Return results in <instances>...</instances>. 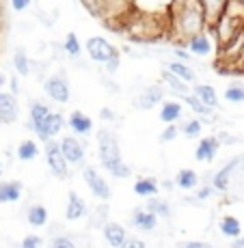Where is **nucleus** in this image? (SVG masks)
<instances>
[{
    "instance_id": "f257e3e1",
    "label": "nucleus",
    "mask_w": 244,
    "mask_h": 248,
    "mask_svg": "<svg viewBox=\"0 0 244 248\" xmlns=\"http://www.w3.org/2000/svg\"><path fill=\"white\" fill-rule=\"evenodd\" d=\"M169 13V41L171 44H181L190 39L193 35L205 31L208 22H205L203 9H201L199 0H173L166 9Z\"/></svg>"
},
{
    "instance_id": "f03ea898",
    "label": "nucleus",
    "mask_w": 244,
    "mask_h": 248,
    "mask_svg": "<svg viewBox=\"0 0 244 248\" xmlns=\"http://www.w3.org/2000/svg\"><path fill=\"white\" fill-rule=\"evenodd\" d=\"M121 35L132 39L134 44L145 46V44H158V41L166 39L169 41V13H149V11H134L123 22Z\"/></svg>"
},
{
    "instance_id": "7ed1b4c3",
    "label": "nucleus",
    "mask_w": 244,
    "mask_h": 248,
    "mask_svg": "<svg viewBox=\"0 0 244 248\" xmlns=\"http://www.w3.org/2000/svg\"><path fill=\"white\" fill-rule=\"evenodd\" d=\"M98 155L102 166L113 175L114 179H128L132 175V169L123 162L121 158V149H119V140L114 136L113 130H98Z\"/></svg>"
},
{
    "instance_id": "20e7f679",
    "label": "nucleus",
    "mask_w": 244,
    "mask_h": 248,
    "mask_svg": "<svg viewBox=\"0 0 244 248\" xmlns=\"http://www.w3.org/2000/svg\"><path fill=\"white\" fill-rule=\"evenodd\" d=\"M84 50H87L91 61L104 65L106 71H111V74L113 71H117L119 65H121V52H119L111 41H106L104 37H99V35L89 37L87 44H84Z\"/></svg>"
},
{
    "instance_id": "39448f33",
    "label": "nucleus",
    "mask_w": 244,
    "mask_h": 248,
    "mask_svg": "<svg viewBox=\"0 0 244 248\" xmlns=\"http://www.w3.org/2000/svg\"><path fill=\"white\" fill-rule=\"evenodd\" d=\"M242 24H244L242 20L227 16V13H223V16L218 17L216 22L210 24L208 31H210V35L214 37L216 50H223V47H227L229 44H233V41H236L238 37L242 35Z\"/></svg>"
},
{
    "instance_id": "423d86ee",
    "label": "nucleus",
    "mask_w": 244,
    "mask_h": 248,
    "mask_svg": "<svg viewBox=\"0 0 244 248\" xmlns=\"http://www.w3.org/2000/svg\"><path fill=\"white\" fill-rule=\"evenodd\" d=\"M46 162H48V169H50V173L54 175V177L65 179L67 175H69V164H67L65 155L61 154V147L54 138L46 140Z\"/></svg>"
},
{
    "instance_id": "0eeeda50",
    "label": "nucleus",
    "mask_w": 244,
    "mask_h": 248,
    "mask_svg": "<svg viewBox=\"0 0 244 248\" xmlns=\"http://www.w3.org/2000/svg\"><path fill=\"white\" fill-rule=\"evenodd\" d=\"M164 102V89L160 84H147L134 95L132 106L138 108V110H151L154 106Z\"/></svg>"
},
{
    "instance_id": "6e6552de",
    "label": "nucleus",
    "mask_w": 244,
    "mask_h": 248,
    "mask_svg": "<svg viewBox=\"0 0 244 248\" xmlns=\"http://www.w3.org/2000/svg\"><path fill=\"white\" fill-rule=\"evenodd\" d=\"M82 177H84V184H87V188L91 190V192H93L99 201L108 203V199L113 197V188H111V184H108V181L93 169V166H84Z\"/></svg>"
},
{
    "instance_id": "1a4fd4ad",
    "label": "nucleus",
    "mask_w": 244,
    "mask_h": 248,
    "mask_svg": "<svg viewBox=\"0 0 244 248\" xmlns=\"http://www.w3.org/2000/svg\"><path fill=\"white\" fill-rule=\"evenodd\" d=\"M59 147H61V154L65 155V160H67V164L69 166H76V164H82L84 162V145H82V140H78V136L76 134H69V136H63L61 138V142H59Z\"/></svg>"
},
{
    "instance_id": "9d476101",
    "label": "nucleus",
    "mask_w": 244,
    "mask_h": 248,
    "mask_svg": "<svg viewBox=\"0 0 244 248\" xmlns=\"http://www.w3.org/2000/svg\"><path fill=\"white\" fill-rule=\"evenodd\" d=\"M184 46L188 47L190 54L201 56V59H203V56H210V54H214V52H216V44H214V37L210 35L208 28H205V31H201V32H197V35H193Z\"/></svg>"
},
{
    "instance_id": "9b49d317",
    "label": "nucleus",
    "mask_w": 244,
    "mask_h": 248,
    "mask_svg": "<svg viewBox=\"0 0 244 248\" xmlns=\"http://www.w3.org/2000/svg\"><path fill=\"white\" fill-rule=\"evenodd\" d=\"M44 91L46 95L56 104H67L71 97V91H69V84L63 76H50V78L44 82Z\"/></svg>"
},
{
    "instance_id": "f8f14e48",
    "label": "nucleus",
    "mask_w": 244,
    "mask_h": 248,
    "mask_svg": "<svg viewBox=\"0 0 244 248\" xmlns=\"http://www.w3.org/2000/svg\"><path fill=\"white\" fill-rule=\"evenodd\" d=\"M63 127H65V117L61 112H52L46 117V121L41 123L39 127L35 130V134L39 140H50V138H54V136H59L61 132H63Z\"/></svg>"
},
{
    "instance_id": "ddd939ff",
    "label": "nucleus",
    "mask_w": 244,
    "mask_h": 248,
    "mask_svg": "<svg viewBox=\"0 0 244 248\" xmlns=\"http://www.w3.org/2000/svg\"><path fill=\"white\" fill-rule=\"evenodd\" d=\"M240 162H242V158L238 155V158L229 160L221 170H216V173L212 175V188L216 190V192H227L229 190V186H231V175H233V170L240 169Z\"/></svg>"
},
{
    "instance_id": "4468645a",
    "label": "nucleus",
    "mask_w": 244,
    "mask_h": 248,
    "mask_svg": "<svg viewBox=\"0 0 244 248\" xmlns=\"http://www.w3.org/2000/svg\"><path fill=\"white\" fill-rule=\"evenodd\" d=\"M218 149H221V142H218L216 136H205V138H201L199 145H197V149H195V160L210 164V162H214V158H216Z\"/></svg>"
},
{
    "instance_id": "2eb2a0df",
    "label": "nucleus",
    "mask_w": 244,
    "mask_h": 248,
    "mask_svg": "<svg viewBox=\"0 0 244 248\" xmlns=\"http://www.w3.org/2000/svg\"><path fill=\"white\" fill-rule=\"evenodd\" d=\"M20 114V106H17V99L13 93H4L0 89V123H13Z\"/></svg>"
},
{
    "instance_id": "dca6fc26",
    "label": "nucleus",
    "mask_w": 244,
    "mask_h": 248,
    "mask_svg": "<svg viewBox=\"0 0 244 248\" xmlns=\"http://www.w3.org/2000/svg\"><path fill=\"white\" fill-rule=\"evenodd\" d=\"M130 222L138 229V231H145V233H151V231H156L158 229V216L156 214H151L149 209H145V207L132 209Z\"/></svg>"
},
{
    "instance_id": "f3484780",
    "label": "nucleus",
    "mask_w": 244,
    "mask_h": 248,
    "mask_svg": "<svg viewBox=\"0 0 244 248\" xmlns=\"http://www.w3.org/2000/svg\"><path fill=\"white\" fill-rule=\"evenodd\" d=\"M179 97H181V102H184L186 106L193 108V112L199 114V119H201L203 123H214V121L218 119L216 108H210V106H205V104H201L193 93H184V95H179Z\"/></svg>"
},
{
    "instance_id": "a211bd4d",
    "label": "nucleus",
    "mask_w": 244,
    "mask_h": 248,
    "mask_svg": "<svg viewBox=\"0 0 244 248\" xmlns=\"http://www.w3.org/2000/svg\"><path fill=\"white\" fill-rule=\"evenodd\" d=\"M102 233H104L108 244L114 246V248H123L128 242V237H130V233L126 231V227H121L119 222H104Z\"/></svg>"
},
{
    "instance_id": "6ab92c4d",
    "label": "nucleus",
    "mask_w": 244,
    "mask_h": 248,
    "mask_svg": "<svg viewBox=\"0 0 244 248\" xmlns=\"http://www.w3.org/2000/svg\"><path fill=\"white\" fill-rule=\"evenodd\" d=\"M67 125H69V130L74 132L76 136H89L91 132H93V121H91V117H87V114L80 110H74L69 114Z\"/></svg>"
},
{
    "instance_id": "aec40b11",
    "label": "nucleus",
    "mask_w": 244,
    "mask_h": 248,
    "mask_svg": "<svg viewBox=\"0 0 244 248\" xmlns=\"http://www.w3.org/2000/svg\"><path fill=\"white\" fill-rule=\"evenodd\" d=\"M50 114V108L46 106L44 102H37V99H31V104H28V130L35 132L37 127L41 125V123L46 121V117Z\"/></svg>"
},
{
    "instance_id": "412c9836",
    "label": "nucleus",
    "mask_w": 244,
    "mask_h": 248,
    "mask_svg": "<svg viewBox=\"0 0 244 248\" xmlns=\"http://www.w3.org/2000/svg\"><path fill=\"white\" fill-rule=\"evenodd\" d=\"M87 214V203L80 197L78 192H69L67 199V207H65V218L67 220H80V218Z\"/></svg>"
},
{
    "instance_id": "4be33fe9",
    "label": "nucleus",
    "mask_w": 244,
    "mask_h": 248,
    "mask_svg": "<svg viewBox=\"0 0 244 248\" xmlns=\"http://www.w3.org/2000/svg\"><path fill=\"white\" fill-rule=\"evenodd\" d=\"M199 4H201V9H203L205 22H208V26H210V24H214L223 16L227 0H199Z\"/></svg>"
},
{
    "instance_id": "5701e85b",
    "label": "nucleus",
    "mask_w": 244,
    "mask_h": 248,
    "mask_svg": "<svg viewBox=\"0 0 244 248\" xmlns=\"http://www.w3.org/2000/svg\"><path fill=\"white\" fill-rule=\"evenodd\" d=\"M166 69L188 84H195V80H197V71L190 67L186 61H169V63H166Z\"/></svg>"
},
{
    "instance_id": "b1692460",
    "label": "nucleus",
    "mask_w": 244,
    "mask_h": 248,
    "mask_svg": "<svg viewBox=\"0 0 244 248\" xmlns=\"http://www.w3.org/2000/svg\"><path fill=\"white\" fill-rule=\"evenodd\" d=\"M193 95L199 99L201 104H205V106L218 108V95H216V89H214L212 84H195Z\"/></svg>"
},
{
    "instance_id": "393cba45",
    "label": "nucleus",
    "mask_w": 244,
    "mask_h": 248,
    "mask_svg": "<svg viewBox=\"0 0 244 248\" xmlns=\"http://www.w3.org/2000/svg\"><path fill=\"white\" fill-rule=\"evenodd\" d=\"M22 181H4L0 184V203H16L22 199Z\"/></svg>"
},
{
    "instance_id": "a878e982",
    "label": "nucleus",
    "mask_w": 244,
    "mask_h": 248,
    "mask_svg": "<svg viewBox=\"0 0 244 248\" xmlns=\"http://www.w3.org/2000/svg\"><path fill=\"white\" fill-rule=\"evenodd\" d=\"M184 114V108H181V102L178 99H169V102H162L160 108V119L164 123H178Z\"/></svg>"
},
{
    "instance_id": "bb28decb",
    "label": "nucleus",
    "mask_w": 244,
    "mask_h": 248,
    "mask_svg": "<svg viewBox=\"0 0 244 248\" xmlns=\"http://www.w3.org/2000/svg\"><path fill=\"white\" fill-rule=\"evenodd\" d=\"M134 192L138 197H154L160 192V181L154 177H138L134 181Z\"/></svg>"
},
{
    "instance_id": "cd10ccee",
    "label": "nucleus",
    "mask_w": 244,
    "mask_h": 248,
    "mask_svg": "<svg viewBox=\"0 0 244 248\" xmlns=\"http://www.w3.org/2000/svg\"><path fill=\"white\" fill-rule=\"evenodd\" d=\"M26 220H28V225L35 227V229L46 227L48 225V209L44 207V205H39V203L31 205V207L26 209Z\"/></svg>"
},
{
    "instance_id": "c85d7f7f",
    "label": "nucleus",
    "mask_w": 244,
    "mask_h": 248,
    "mask_svg": "<svg viewBox=\"0 0 244 248\" xmlns=\"http://www.w3.org/2000/svg\"><path fill=\"white\" fill-rule=\"evenodd\" d=\"M218 231L223 233L225 237H238L242 235V222L238 220L236 216H223L221 220H218Z\"/></svg>"
},
{
    "instance_id": "c756f323",
    "label": "nucleus",
    "mask_w": 244,
    "mask_h": 248,
    "mask_svg": "<svg viewBox=\"0 0 244 248\" xmlns=\"http://www.w3.org/2000/svg\"><path fill=\"white\" fill-rule=\"evenodd\" d=\"M175 186L181 190H195L199 186V173L193 169H181L175 177Z\"/></svg>"
},
{
    "instance_id": "7c9ffc66",
    "label": "nucleus",
    "mask_w": 244,
    "mask_h": 248,
    "mask_svg": "<svg viewBox=\"0 0 244 248\" xmlns=\"http://www.w3.org/2000/svg\"><path fill=\"white\" fill-rule=\"evenodd\" d=\"M162 82L166 84L173 93H178V95H184V93H190V87H188V82H184L181 78H178L175 74H171L169 69H164L162 71Z\"/></svg>"
},
{
    "instance_id": "2f4dec72",
    "label": "nucleus",
    "mask_w": 244,
    "mask_h": 248,
    "mask_svg": "<svg viewBox=\"0 0 244 248\" xmlns=\"http://www.w3.org/2000/svg\"><path fill=\"white\" fill-rule=\"evenodd\" d=\"M16 155L20 158L22 162H31V160H35L37 155H39V145H37V140H22L20 145H17V149H16Z\"/></svg>"
},
{
    "instance_id": "473e14b6",
    "label": "nucleus",
    "mask_w": 244,
    "mask_h": 248,
    "mask_svg": "<svg viewBox=\"0 0 244 248\" xmlns=\"http://www.w3.org/2000/svg\"><path fill=\"white\" fill-rule=\"evenodd\" d=\"M145 209H149L151 214H156V216H160V218H171V205L166 203L164 199H156V194L154 197H147Z\"/></svg>"
},
{
    "instance_id": "72a5a7b5",
    "label": "nucleus",
    "mask_w": 244,
    "mask_h": 248,
    "mask_svg": "<svg viewBox=\"0 0 244 248\" xmlns=\"http://www.w3.org/2000/svg\"><path fill=\"white\" fill-rule=\"evenodd\" d=\"M63 52L69 56V59H80V54H82V44H80V39H78L76 32H67L65 35Z\"/></svg>"
},
{
    "instance_id": "f704fd0d",
    "label": "nucleus",
    "mask_w": 244,
    "mask_h": 248,
    "mask_svg": "<svg viewBox=\"0 0 244 248\" xmlns=\"http://www.w3.org/2000/svg\"><path fill=\"white\" fill-rule=\"evenodd\" d=\"M13 67L20 76H28L33 71V63L31 59H28V54L22 50V47H17L16 52H13Z\"/></svg>"
},
{
    "instance_id": "c9c22d12",
    "label": "nucleus",
    "mask_w": 244,
    "mask_h": 248,
    "mask_svg": "<svg viewBox=\"0 0 244 248\" xmlns=\"http://www.w3.org/2000/svg\"><path fill=\"white\" fill-rule=\"evenodd\" d=\"M201 132H203V121L201 119H188L179 125V134L186 138H201Z\"/></svg>"
},
{
    "instance_id": "e433bc0d",
    "label": "nucleus",
    "mask_w": 244,
    "mask_h": 248,
    "mask_svg": "<svg viewBox=\"0 0 244 248\" xmlns=\"http://www.w3.org/2000/svg\"><path fill=\"white\" fill-rule=\"evenodd\" d=\"M225 99L229 104H244V84L242 82H231L225 89Z\"/></svg>"
},
{
    "instance_id": "4c0bfd02",
    "label": "nucleus",
    "mask_w": 244,
    "mask_h": 248,
    "mask_svg": "<svg viewBox=\"0 0 244 248\" xmlns=\"http://www.w3.org/2000/svg\"><path fill=\"white\" fill-rule=\"evenodd\" d=\"M106 218H108V205H106V201H102V205H98V207H95V212H93L91 227H99V229H102L104 222H106Z\"/></svg>"
},
{
    "instance_id": "58836bf2",
    "label": "nucleus",
    "mask_w": 244,
    "mask_h": 248,
    "mask_svg": "<svg viewBox=\"0 0 244 248\" xmlns=\"http://www.w3.org/2000/svg\"><path fill=\"white\" fill-rule=\"evenodd\" d=\"M223 13H227V16L238 17V20L244 22V2H240V0H227Z\"/></svg>"
},
{
    "instance_id": "ea45409f",
    "label": "nucleus",
    "mask_w": 244,
    "mask_h": 248,
    "mask_svg": "<svg viewBox=\"0 0 244 248\" xmlns=\"http://www.w3.org/2000/svg\"><path fill=\"white\" fill-rule=\"evenodd\" d=\"M76 242L71 235H67V233H52V240H50V246L54 248H71Z\"/></svg>"
},
{
    "instance_id": "a19ab883",
    "label": "nucleus",
    "mask_w": 244,
    "mask_h": 248,
    "mask_svg": "<svg viewBox=\"0 0 244 248\" xmlns=\"http://www.w3.org/2000/svg\"><path fill=\"white\" fill-rule=\"evenodd\" d=\"M178 136H179V125H178V123H169V125L162 130L160 142H173Z\"/></svg>"
},
{
    "instance_id": "79ce46f5",
    "label": "nucleus",
    "mask_w": 244,
    "mask_h": 248,
    "mask_svg": "<svg viewBox=\"0 0 244 248\" xmlns=\"http://www.w3.org/2000/svg\"><path fill=\"white\" fill-rule=\"evenodd\" d=\"M41 244H44V240H41L37 233H33V235H26L22 240V246L24 248H37V246H41Z\"/></svg>"
},
{
    "instance_id": "37998d69",
    "label": "nucleus",
    "mask_w": 244,
    "mask_h": 248,
    "mask_svg": "<svg viewBox=\"0 0 244 248\" xmlns=\"http://www.w3.org/2000/svg\"><path fill=\"white\" fill-rule=\"evenodd\" d=\"M197 188H199V186H197ZM214 192H216V190L212 188V184H210V186H201V188L197 190V199H199V201H203V203H205L210 197H212Z\"/></svg>"
},
{
    "instance_id": "c03bdc74",
    "label": "nucleus",
    "mask_w": 244,
    "mask_h": 248,
    "mask_svg": "<svg viewBox=\"0 0 244 248\" xmlns=\"http://www.w3.org/2000/svg\"><path fill=\"white\" fill-rule=\"evenodd\" d=\"M216 138H218V142H221V147L223 145H233V142H238V140H240V138H233L231 134H229V132H218V134H216Z\"/></svg>"
},
{
    "instance_id": "a18cd8bd",
    "label": "nucleus",
    "mask_w": 244,
    "mask_h": 248,
    "mask_svg": "<svg viewBox=\"0 0 244 248\" xmlns=\"http://www.w3.org/2000/svg\"><path fill=\"white\" fill-rule=\"evenodd\" d=\"M33 0H11V9L13 11H26L31 7Z\"/></svg>"
},
{
    "instance_id": "49530a36",
    "label": "nucleus",
    "mask_w": 244,
    "mask_h": 248,
    "mask_svg": "<svg viewBox=\"0 0 244 248\" xmlns=\"http://www.w3.org/2000/svg\"><path fill=\"white\" fill-rule=\"evenodd\" d=\"M99 119H102V121H114L117 114H114L111 108H102V110H99Z\"/></svg>"
},
{
    "instance_id": "de8ad7c7",
    "label": "nucleus",
    "mask_w": 244,
    "mask_h": 248,
    "mask_svg": "<svg viewBox=\"0 0 244 248\" xmlns=\"http://www.w3.org/2000/svg\"><path fill=\"white\" fill-rule=\"evenodd\" d=\"M126 246H130V248H143V246H145V240H141V237H128Z\"/></svg>"
},
{
    "instance_id": "09e8293b",
    "label": "nucleus",
    "mask_w": 244,
    "mask_h": 248,
    "mask_svg": "<svg viewBox=\"0 0 244 248\" xmlns=\"http://www.w3.org/2000/svg\"><path fill=\"white\" fill-rule=\"evenodd\" d=\"M184 246H186V248H205V246H208V242H201V240H188V242H184Z\"/></svg>"
},
{
    "instance_id": "8fccbe9b",
    "label": "nucleus",
    "mask_w": 244,
    "mask_h": 248,
    "mask_svg": "<svg viewBox=\"0 0 244 248\" xmlns=\"http://www.w3.org/2000/svg\"><path fill=\"white\" fill-rule=\"evenodd\" d=\"M9 82H11V93H13V95L20 93V84H17L16 78H9Z\"/></svg>"
},
{
    "instance_id": "3c124183",
    "label": "nucleus",
    "mask_w": 244,
    "mask_h": 248,
    "mask_svg": "<svg viewBox=\"0 0 244 248\" xmlns=\"http://www.w3.org/2000/svg\"><path fill=\"white\" fill-rule=\"evenodd\" d=\"M233 246H236V248H244V237L242 235L233 237Z\"/></svg>"
},
{
    "instance_id": "603ef678",
    "label": "nucleus",
    "mask_w": 244,
    "mask_h": 248,
    "mask_svg": "<svg viewBox=\"0 0 244 248\" xmlns=\"http://www.w3.org/2000/svg\"><path fill=\"white\" fill-rule=\"evenodd\" d=\"M7 74H4V71H0V89H2L4 87V84H7Z\"/></svg>"
},
{
    "instance_id": "864d4df0",
    "label": "nucleus",
    "mask_w": 244,
    "mask_h": 248,
    "mask_svg": "<svg viewBox=\"0 0 244 248\" xmlns=\"http://www.w3.org/2000/svg\"><path fill=\"white\" fill-rule=\"evenodd\" d=\"M160 188H166V190H171V188H173V184H171L169 179H164V181H162V184H160Z\"/></svg>"
},
{
    "instance_id": "5fc2aeb1",
    "label": "nucleus",
    "mask_w": 244,
    "mask_h": 248,
    "mask_svg": "<svg viewBox=\"0 0 244 248\" xmlns=\"http://www.w3.org/2000/svg\"><path fill=\"white\" fill-rule=\"evenodd\" d=\"M240 74H244V50H242V65H240Z\"/></svg>"
},
{
    "instance_id": "6e6d98bb",
    "label": "nucleus",
    "mask_w": 244,
    "mask_h": 248,
    "mask_svg": "<svg viewBox=\"0 0 244 248\" xmlns=\"http://www.w3.org/2000/svg\"><path fill=\"white\" fill-rule=\"evenodd\" d=\"M2 173H4V166H2V162H0V177H2Z\"/></svg>"
},
{
    "instance_id": "4d7b16f0",
    "label": "nucleus",
    "mask_w": 244,
    "mask_h": 248,
    "mask_svg": "<svg viewBox=\"0 0 244 248\" xmlns=\"http://www.w3.org/2000/svg\"><path fill=\"white\" fill-rule=\"evenodd\" d=\"M240 2H244V0H240Z\"/></svg>"
}]
</instances>
